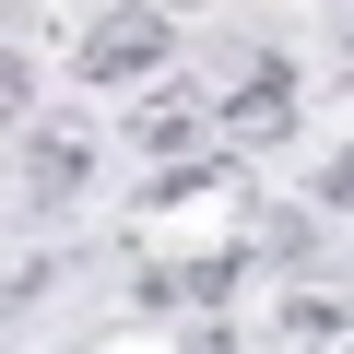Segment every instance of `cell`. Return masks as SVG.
<instances>
[{"instance_id": "cell-9", "label": "cell", "mask_w": 354, "mask_h": 354, "mask_svg": "<svg viewBox=\"0 0 354 354\" xmlns=\"http://www.w3.org/2000/svg\"><path fill=\"white\" fill-rule=\"evenodd\" d=\"M342 71H354V24H342Z\"/></svg>"}, {"instance_id": "cell-1", "label": "cell", "mask_w": 354, "mask_h": 354, "mask_svg": "<svg viewBox=\"0 0 354 354\" xmlns=\"http://www.w3.org/2000/svg\"><path fill=\"white\" fill-rule=\"evenodd\" d=\"M165 48H177V36H165V12H142V0H130V12H106V24L83 36V71H95V83H153V71H165Z\"/></svg>"}, {"instance_id": "cell-6", "label": "cell", "mask_w": 354, "mask_h": 354, "mask_svg": "<svg viewBox=\"0 0 354 354\" xmlns=\"http://www.w3.org/2000/svg\"><path fill=\"white\" fill-rule=\"evenodd\" d=\"M319 201H354V153H330V177H319Z\"/></svg>"}, {"instance_id": "cell-2", "label": "cell", "mask_w": 354, "mask_h": 354, "mask_svg": "<svg viewBox=\"0 0 354 354\" xmlns=\"http://www.w3.org/2000/svg\"><path fill=\"white\" fill-rule=\"evenodd\" d=\"M83 165H95L83 118H48V130H24V189H36V201H71V189H83Z\"/></svg>"}, {"instance_id": "cell-3", "label": "cell", "mask_w": 354, "mask_h": 354, "mask_svg": "<svg viewBox=\"0 0 354 354\" xmlns=\"http://www.w3.org/2000/svg\"><path fill=\"white\" fill-rule=\"evenodd\" d=\"M213 130H225L236 153H272V142H295V95H283V83H236V95L213 106Z\"/></svg>"}, {"instance_id": "cell-8", "label": "cell", "mask_w": 354, "mask_h": 354, "mask_svg": "<svg viewBox=\"0 0 354 354\" xmlns=\"http://www.w3.org/2000/svg\"><path fill=\"white\" fill-rule=\"evenodd\" d=\"M307 354H354V330H330V342H307Z\"/></svg>"}, {"instance_id": "cell-7", "label": "cell", "mask_w": 354, "mask_h": 354, "mask_svg": "<svg viewBox=\"0 0 354 354\" xmlns=\"http://www.w3.org/2000/svg\"><path fill=\"white\" fill-rule=\"evenodd\" d=\"M189 354H236V330H225V319H201V330H189Z\"/></svg>"}, {"instance_id": "cell-5", "label": "cell", "mask_w": 354, "mask_h": 354, "mask_svg": "<svg viewBox=\"0 0 354 354\" xmlns=\"http://www.w3.org/2000/svg\"><path fill=\"white\" fill-rule=\"evenodd\" d=\"M201 130H213V118H201L189 95H142V106H130V142H142L153 165H189V153H201Z\"/></svg>"}, {"instance_id": "cell-4", "label": "cell", "mask_w": 354, "mask_h": 354, "mask_svg": "<svg viewBox=\"0 0 354 354\" xmlns=\"http://www.w3.org/2000/svg\"><path fill=\"white\" fill-rule=\"evenodd\" d=\"M248 283V236L236 248H201V260H177V272H142V295H177V307H225Z\"/></svg>"}]
</instances>
